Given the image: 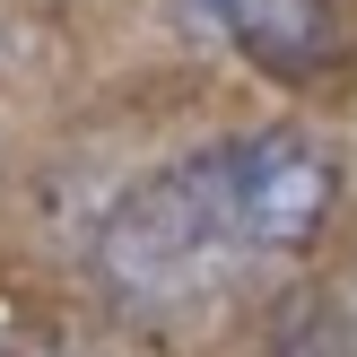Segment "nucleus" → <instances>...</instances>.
Listing matches in <instances>:
<instances>
[{"mask_svg": "<svg viewBox=\"0 0 357 357\" xmlns=\"http://www.w3.org/2000/svg\"><path fill=\"white\" fill-rule=\"evenodd\" d=\"M340 201V166L305 131H244L157 166L96 227V279L131 314H192L305 253Z\"/></svg>", "mask_w": 357, "mask_h": 357, "instance_id": "f257e3e1", "label": "nucleus"}, {"mask_svg": "<svg viewBox=\"0 0 357 357\" xmlns=\"http://www.w3.org/2000/svg\"><path fill=\"white\" fill-rule=\"evenodd\" d=\"M17 357H96V349H17Z\"/></svg>", "mask_w": 357, "mask_h": 357, "instance_id": "7ed1b4c3", "label": "nucleus"}, {"mask_svg": "<svg viewBox=\"0 0 357 357\" xmlns=\"http://www.w3.org/2000/svg\"><path fill=\"white\" fill-rule=\"evenodd\" d=\"M192 9L209 17V35H227L244 61L279 70V79H314L340 52L331 0H192Z\"/></svg>", "mask_w": 357, "mask_h": 357, "instance_id": "f03ea898", "label": "nucleus"}]
</instances>
